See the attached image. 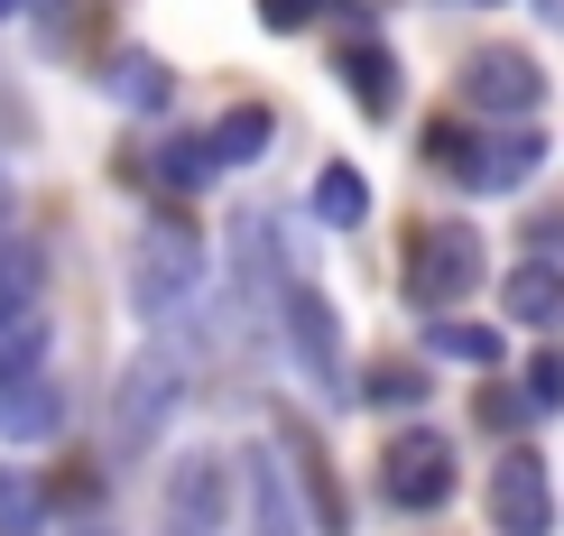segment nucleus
Here are the masks:
<instances>
[{
    "label": "nucleus",
    "instance_id": "9d476101",
    "mask_svg": "<svg viewBox=\"0 0 564 536\" xmlns=\"http://www.w3.org/2000/svg\"><path fill=\"white\" fill-rule=\"evenodd\" d=\"M500 306L528 333H564V260H519L500 269Z\"/></svg>",
    "mask_w": 564,
    "mask_h": 536
},
{
    "label": "nucleus",
    "instance_id": "0eeeda50",
    "mask_svg": "<svg viewBox=\"0 0 564 536\" xmlns=\"http://www.w3.org/2000/svg\"><path fill=\"white\" fill-rule=\"evenodd\" d=\"M490 527L500 536H555V472L536 445H509L490 462Z\"/></svg>",
    "mask_w": 564,
    "mask_h": 536
},
{
    "label": "nucleus",
    "instance_id": "c85d7f7f",
    "mask_svg": "<svg viewBox=\"0 0 564 536\" xmlns=\"http://www.w3.org/2000/svg\"><path fill=\"white\" fill-rule=\"evenodd\" d=\"M0 222H10V176H0Z\"/></svg>",
    "mask_w": 564,
    "mask_h": 536
},
{
    "label": "nucleus",
    "instance_id": "7c9ffc66",
    "mask_svg": "<svg viewBox=\"0 0 564 536\" xmlns=\"http://www.w3.org/2000/svg\"><path fill=\"white\" fill-rule=\"evenodd\" d=\"M0 10H10V0H0Z\"/></svg>",
    "mask_w": 564,
    "mask_h": 536
},
{
    "label": "nucleus",
    "instance_id": "ddd939ff",
    "mask_svg": "<svg viewBox=\"0 0 564 536\" xmlns=\"http://www.w3.org/2000/svg\"><path fill=\"white\" fill-rule=\"evenodd\" d=\"M167 527H176V536H214V527H223V453H185V462H176Z\"/></svg>",
    "mask_w": 564,
    "mask_h": 536
},
{
    "label": "nucleus",
    "instance_id": "9b49d317",
    "mask_svg": "<svg viewBox=\"0 0 564 536\" xmlns=\"http://www.w3.org/2000/svg\"><path fill=\"white\" fill-rule=\"evenodd\" d=\"M334 75L351 84V102H361L370 121H389V111H398V92H408V75H398V46H380V37L334 46Z\"/></svg>",
    "mask_w": 564,
    "mask_h": 536
},
{
    "label": "nucleus",
    "instance_id": "2eb2a0df",
    "mask_svg": "<svg viewBox=\"0 0 564 536\" xmlns=\"http://www.w3.org/2000/svg\"><path fill=\"white\" fill-rule=\"evenodd\" d=\"M315 222L324 231H361L370 222V176L351 167V157H324L315 167Z\"/></svg>",
    "mask_w": 564,
    "mask_h": 536
},
{
    "label": "nucleus",
    "instance_id": "aec40b11",
    "mask_svg": "<svg viewBox=\"0 0 564 536\" xmlns=\"http://www.w3.org/2000/svg\"><path fill=\"white\" fill-rule=\"evenodd\" d=\"M0 380H46V315L0 324Z\"/></svg>",
    "mask_w": 564,
    "mask_h": 536
},
{
    "label": "nucleus",
    "instance_id": "f03ea898",
    "mask_svg": "<svg viewBox=\"0 0 564 536\" xmlns=\"http://www.w3.org/2000/svg\"><path fill=\"white\" fill-rule=\"evenodd\" d=\"M490 277V250H481V231L463 222V214H444V222H416L408 231V306H426V315H454L463 296H473Z\"/></svg>",
    "mask_w": 564,
    "mask_h": 536
},
{
    "label": "nucleus",
    "instance_id": "f257e3e1",
    "mask_svg": "<svg viewBox=\"0 0 564 536\" xmlns=\"http://www.w3.org/2000/svg\"><path fill=\"white\" fill-rule=\"evenodd\" d=\"M426 157L463 195H519L546 167V130L536 121H473V130H426Z\"/></svg>",
    "mask_w": 564,
    "mask_h": 536
},
{
    "label": "nucleus",
    "instance_id": "7ed1b4c3",
    "mask_svg": "<svg viewBox=\"0 0 564 536\" xmlns=\"http://www.w3.org/2000/svg\"><path fill=\"white\" fill-rule=\"evenodd\" d=\"M454 491H463V462H454V445H444L435 426H398L380 445V500L389 508L426 518V508H444Z\"/></svg>",
    "mask_w": 564,
    "mask_h": 536
},
{
    "label": "nucleus",
    "instance_id": "5701e85b",
    "mask_svg": "<svg viewBox=\"0 0 564 536\" xmlns=\"http://www.w3.org/2000/svg\"><path fill=\"white\" fill-rule=\"evenodd\" d=\"M111 84H121L139 111H167V75H158L149 56H121V65H111Z\"/></svg>",
    "mask_w": 564,
    "mask_h": 536
},
{
    "label": "nucleus",
    "instance_id": "a211bd4d",
    "mask_svg": "<svg viewBox=\"0 0 564 536\" xmlns=\"http://www.w3.org/2000/svg\"><path fill=\"white\" fill-rule=\"evenodd\" d=\"M288 453H296V472H305V508H315V527H324V536H351V508H343V491H334V462L305 445V435H288Z\"/></svg>",
    "mask_w": 564,
    "mask_h": 536
},
{
    "label": "nucleus",
    "instance_id": "20e7f679",
    "mask_svg": "<svg viewBox=\"0 0 564 536\" xmlns=\"http://www.w3.org/2000/svg\"><path fill=\"white\" fill-rule=\"evenodd\" d=\"M454 84H463V102H473V121H536V111H546V65H536L528 46H473Z\"/></svg>",
    "mask_w": 564,
    "mask_h": 536
},
{
    "label": "nucleus",
    "instance_id": "bb28decb",
    "mask_svg": "<svg viewBox=\"0 0 564 536\" xmlns=\"http://www.w3.org/2000/svg\"><path fill=\"white\" fill-rule=\"evenodd\" d=\"M324 10H334V0H260V19H269V29H315Z\"/></svg>",
    "mask_w": 564,
    "mask_h": 536
},
{
    "label": "nucleus",
    "instance_id": "f8f14e48",
    "mask_svg": "<svg viewBox=\"0 0 564 536\" xmlns=\"http://www.w3.org/2000/svg\"><path fill=\"white\" fill-rule=\"evenodd\" d=\"M56 435H65L56 380H0V445H56Z\"/></svg>",
    "mask_w": 564,
    "mask_h": 536
},
{
    "label": "nucleus",
    "instance_id": "cd10ccee",
    "mask_svg": "<svg viewBox=\"0 0 564 536\" xmlns=\"http://www.w3.org/2000/svg\"><path fill=\"white\" fill-rule=\"evenodd\" d=\"M536 10H546V19H555V29H564V0H536Z\"/></svg>",
    "mask_w": 564,
    "mask_h": 536
},
{
    "label": "nucleus",
    "instance_id": "b1692460",
    "mask_svg": "<svg viewBox=\"0 0 564 536\" xmlns=\"http://www.w3.org/2000/svg\"><path fill=\"white\" fill-rule=\"evenodd\" d=\"M528 407H536V416L564 407V352H536V361H528Z\"/></svg>",
    "mask_w": 564,
    "mask_h": 536
},
{
    "label": "nucleus",
    "instance_id": "6ab92c4d",
    "mask_svg": "<svg viewBox=\"0 0 564 536\" xmlns=\"http://www.w3.org/2000/svg\"><path fill=\"white\" fill-rule=\"evenodd\" d=\"M46 508H56V491L37 472H0V536H37Z\"/></svg>",
    "mask_w": 564,
    "mask_h": 536
},
{
    "label": "nucleus",
    "instance_id": "a878e982",
    "mask_svg": "<svg viewBox=\"0 0 564 536\" xmlns=\"http://www.w3.org/2000/svg\"><path fill=\"white\" fill-rule=\"evenodd\" d=\"M528 260H564V204L528 214Z\"/></svg>",
    "mask_w": 564,
    "mask_h": 536
},
{
    "label": "nucleus",
    "instance_id": "423d86ee",
    "mask_svg": "<svg viewBox=\"0 0 564 536\" xmlns=\"http://www.w3.org/2000/svg\"><path fill=\"white\" fill-rule=\"evenodd\" d=\"M195 287H204V241H195V231H185L176 214H167V222H149V231H139V277H130L139 315L167 324Z\"/></svg>",
    "mask_w": 564,
    "mask_h": 536
},
{
    "label": "nucleus",
    "instance_id": "c756f323",
    "mask_svg": "<svg viewBox=\"0 0 564 536\" xmlns=\"http://www.w3.org/2000/svg\"><path fill=\"white\" fill-rule=\"evenodd\" d=\"M463 10H500V0H463Z\"/></svg>",
    "mask_w": 564,
    "mask_h": 536
},
{
    "label": "nucleus",
    "instance_id": "393cba45",
    "mask_svg": "<svg viewBox=\"0 0 564 536\" xmlns=\"http://www.w3.org/2000/svg\"><path fill=\"white\" fill-rule=\"evenodd\" d=\"M528 416H536V407H528V389H481V426H490V435H519Z\"/></svg>",
    "mask_w": 564,
    "mask_h": 536
},
{
    "label": "nucleus",
    "instance_id": "1a4fd4ad",
    "mask_svg": "<svg viewBox=\"0 0 564 536\" xmlns=\"http://www.w3.org/2000/svg\"><path fill=\"white\" fill-rule=\"evenodd\" d=\"M241 491H250V536H305V508L288 491V453H278V445H250L241 453Z\"/></svg>",
    "mask_w": 564,
    "mask_h": 536
},
{
    "label": "nucleus",
    "instance_id": "f3484780",
    "mask_svg": "<svg viewBox=\"0 0 564 536\" xmlns=\"http://www.w3.org/2000/svg\"><path fill=\"white\" fill-rule=\"evenodd\" d=\"M426 352H435V361H463V370H500V352H509V342L490 333V324L435 315V324H426Z\"/></svg>",
    "mask_w": 564,
    "mask_h": 536
},
{
    "label": "nucleus",
    "instance_id": "39448f33",
    "mask_svg": "<svg viewBox=\"0 0 564 536\" xmlns=\"http://www.w3.org/2000/svg\"><path fill=\"white\" fill-rule=\"evenodd\" d=\"M185 407V370L176 352H139L121 370V398H111V453H149L167 435V416Z\"/></svg>",
    "mask_w": 564,
    "mask_h": 536
},
{
    "label": "nucleus",
    "instance_id": "4468645a",
    "mask_svg": "<svg viewBox=\"0 0 564 536\" xmlns=\"http://www.w3.org/2000/svg\"><path fill=\"white\" fill-rule=\"evenodd\" d=\"M269 139H278V111H269V102H231L223 121L204 130V149H214V176H223V167H260Z\"/></svg>",
    "mask_w": 564,
    "mask_h": 536
},
{
    "label": "nucleus",
    "instance_id": "dca6fc26",
    "mask_svg": "<svg viewBox=\"0 0 564 536\" xmlns=\"http://www.w3.org/2000/svg\"><path fill=\"white\" fill-rule=\"evenodd\" d=\"M37 296H46V260H37V241L0 231V324H10V315H37Z\"/></svg>",
    "mask_w": 564,
    "mask_h": 536
},
{
    "label": "nucleus",
    "instance_id": "4be33fe9",
    "mask_svg": "<svg viewBox=\"0 0 564 536\" xmlns=\"http://www.w3.org/2000/svg\"><path fill=\"white\" fill-rule=\"evenodd\" d=\"M158 176H167L176 185V195H185V185H204V176H214V149H204V139H158Z\"/></svg>",
    "mask_w": 564,
    "mask_h": 536
},
{
    "label": "nucleus",
    "instance_id": "6e6552de",
    "mask_svg": "<svg viewBox=\"0 0 564 536\" xmlns=\"http://www.w3.org/2000/svg\"><path fill=\"white\" fill-rule=\"evenodd\" d=\"M278 324H288V342H296V370L334 389L343 380V315L324 306L305 277H288V287H278Z\"/></svg>",
    "mask_w": 564,
    "mask_h": 536
},
{
    "label": "nucleus",
    "instance_id": "412c9836",
    "mask_svg": "<svg viewBox=\"0 0 564 536\" xmlns=\"http://www.w3.org/2000/svg\"><path fill=\"white\" fill-rule=\"evenodd\" d=\"M361 398H370V407H426V361H380V370H361Z\"/></svg>",
    "mask_w": 564,
    "mask_h": 536
}]
</instances>
